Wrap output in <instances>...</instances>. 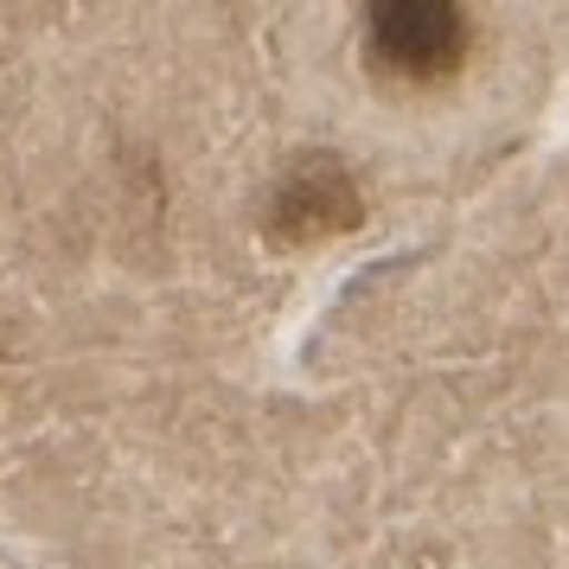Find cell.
<instances>
[{
	"mask_svg": "<svg viewBox=\"0 0 569 569\" xmlns=\"http://www.w3.org/2000/svg\"><path fill=\"white\" fill-rule=\"evenodd\" d=\"M365 46L390 78L441 83L467 64L473 27H467V7L455 0H378L365 13Z\"/></svg>",
	"mask_w": 569,
	"mask_h": 569,
	"instance_id": "6da1fadb",
	"label": "cell"
},
{
	"mask_svg": "<svg viewBox=\"0 0 569 569\" xmlns=\"http://www.w3.org/2000/svg\"><path fill=\"white\" fill-rule=\"evenodd\" d=\"M365 224V192L352 180V167L339 154H308L295 160L276 192H269V211H262V231L301 250V243H327V237H346Z\"/></svg>",
	"mask_w": 569,
	"mask_h": 569,
	"instance_id": "7a4b0ae2",
	"label": "cell"
}]
</instances>
